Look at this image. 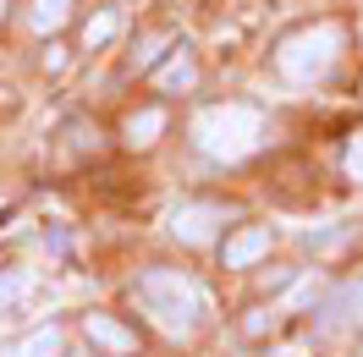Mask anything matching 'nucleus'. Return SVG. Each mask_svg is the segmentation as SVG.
Returning <instances> with one entry per match:
<instances>
[{
  "label": "nucleus",
  "instance_id": "18",
  "mask_svg": "<svg viewBox=\"0 0 363 357\" xmlns=\"http://www.w3.org/2000/svg\"><path fill=\"white\" fill-rule=\"evenodd\" d=\"M39 61H45V72H61V67H67V45H55V39H50Z\"/></svg>",
  "mask_w": 363,
  "mask_h": 357
},
{
  "label": "nucleus",
  "instance_id": "17",
  "mask_svg": "<svg viewBox=\"0 0 363 357\" xmlns=\"http://www.w3.org/2000/svg\"><path fill=\"white\" fill-rule=\"evenodd\" d=\"M264 330H275V308H253L248 319H242V335H253V341H259Z\"/></svg>",
  "mask_w": 363,
  "mask_h": 357
},
{
  "label": "nucleus",
  "instance_id": "12",
  "mask_svg": "<svg viewBox=\"0 0 363 357\" xmlns=\"http://www.w3.org/2000/svg\"><path fill=\"white\" fill-rule=\"evenodd\" d=\"M116 33H121V6H99L89 23H83V50H89V55H99V50L116 45Z\"/></svg>",
  "mask_w": 363,
  "mask_h": 357
},
{
  "label": "nucleus",
  "instance_id": "1",
  "mask_svg": "<svg viewBox=\"0 0 363 357\" xmlns=\"http://www.w3.org/2000/svg\"><path fill=\"white\" fill-rule=\"evenodd\" d=\"M133 302H138V313H143L155 330H165L171 341H187L209 313L204 286H199L187 269H165V264L143 269L133 280Z\"/></svg>",
  "mask_w": 363,
  "mask_h": 357
},
{
  "label": "nucleus",
  "instance_id": "16",
  "mask_svg": "<svg viewBox=\"0 0 363 357\" xmlns=\"http://www.w3.org/2000/svg\"><path fill=\"white\" fill-rule=\"evenodd\" d=\"M341 171H347V181H358V187H363V127L347 137V149H341Z\"/></svg>",
  "mask_w": 363,
  "mask_h": 357
},
{
  "label": "nucleus",
  "instance_id": "9",
  "mask_svg": "<svg viewBox=\"0 0 363 357\" xmlns=\"http://www.w3.org/2000/svg\"><path fill=\"white\" fill-rule=\"evenodd\" d=\"M160 132H165V105H138V110H127V121H121V143H127V149H155Z\"/></svg>",
  "mask_w": 363,
  "mask_h": 357
},
{
  "label": "nucleus",
  "instance_id": "5",
  "mask_svg": "<svg viewBox=\"0 0 363 357\" xmlns=\"http://www.w3.org/2000/svg\"><path fill=\"white\" fill-rule=\"evenodd\" d=\"M270 247H275V225L264 220H242V225H231L226 237H220V269H253V264H264L270 259Z\"/></svg>",
  "mask_w": 363,
  "mask_h": 357
},
{
  "label": "nucleus",
  "instance_id": "14",
  "mask_svg": "<svg viewBox=\"0 0 363 357\" xmlns=\"http://www.w3.org/2000/svg\"><path fill=\"white\" fill-rule=\"evenodd\" d=\"M171 45H177V28H149L143 39H138V50H133V72H149L160 67V55H171Z\"/></svg>",
  "mask_w": 363,
  "mask_h": 357
},
{
  "label": "nucleus",
  "instance_id": "13",
  "mask_svg": "<svg viewBox=\"0 0 363 357\" xmlns=\"http://www.w3.org/2000/svg\"><path fill=\"white\" fill-rule=\"evenodd\" d=\"M67 17H72V0H28V11H23V23L39 39H50L55 28H67Z\"/></svg>",
  "mask_w": 363,
  "mask_h": 357
},
{
  "label": "nucleus",
  "instance_id": "6",
  "mask_svg": "<svg viewBox=\"0 0 363 357\" xmlns=\"http://www.w3.org/2000/svg\"><path fill=\"white\" fill-rule=\"evenodd\" d=\"M314 330H319V335L363 330V269L352 275V280L330 286V297H325V302H319V313H314Z\"/></svg>",
  "mask_w": 363,
  "mask_h": 357
},
{
  "label": "nucleus",
  "instance_id": "19",
  "mask_svg": "<svg viewBox=\"0 0 363 357\" xmlns=\"http://www.w3.org/2000/svg\"><path fill=\"white\" fill-rule=\"evenodd\" d=\"M6 6H11V0H0V17H6Z\"/></svg>",
  "mask_w": 363,
  "mask_h": 357
},
{
  "label": "nucleus",
  "instance_id": "7",
  "mask_svg": "<svg viewBox=\"0 0 363 357\" xmlns=\"http://www.w3.org/2000/svg\"><path fill=\"white\" fill-rule=\"evenodd\" d=\"M149 83H155V94H165V99L193 94V89H199V50L187 45V39H177V45H171V55H165V67L149 72Z\"/></svg>",
  "mask_w": 363,
  "mask_h": 357
},
{
  "label": "nucleus",
  "instance_id": "11",
  "mask_svg": "<svg viewBox=\"0 0 363 357\" xmlns=\"http://www.w3.org/2000/svg\"><path fill=\"white\" fill-rule=\"evenodd\" d=\"M61 137H67V149L77 159L105 154V132H99V121H89V115H67V121H61Z\"/></svg>",
  "mask_w": 363,
  "mask_h": 357
},
{
  "label": "nucleus",
  "instance_id": "10",
  "mask_svg": "<svg viewBox=\"0 0 363 357\" xmlns=\"http://www.w3.org/2000/svg\"><path fill=\"white\" fill-rule=\"evenodd\" d=\"M0 357H67V330H61V324H39V330H28L23 341L0 346Z\"/></svg>",
  "mask_w": 363,
  "mask_h": 357
},
{
  "label": "nucleus",
  "instance_id": "4",
  "mask_svg": "<svg viewBox=\"0 0 363 357\" xmlns=\"http://www.w3.org/2000/svg\"><path fill=\"white\" fill-rule=\"evenodd\" d=\"M231 220H237V209L220 198H182L171 209V237L182 247H209L220 237V225H231Z\"/></svg>",
  "mask_w": 363,
  "mask_h": 357
},
{
  "label": "nucleus",
  "instance_id": "2",
  "mask_svg": "<svg viewBox=\"0 0 363 357\" xmlns=\"http://www.w3.org/2000/svg\"><path fill=\"white\" fill-rule=\"evenodd\" d=\"M193 149L215 165H242L248 154L264 149V110L248 99H220V105H199L187 121Z\"/></svg>",
  "mask_w": 363,
  "mask_h": 357
},
{
  "label": "nucleus",
  "instance_id": "3",
  "mask_svg": "<svg viewBox=\"0 0 363 357\" xmlns=\"http://www.w3.org/2000/svg\"><path fill=\"white\" fill-rule=\"evenodd\" d=\"M341 50H347V28L336 17H319V23H303L292 33H281L270 50V67L281 83L292 89H319L330 83V72L341 67Z\"/></svg>",
  "mask_w": 363,
  "mask_h": 357
},
{
  "label": "nucleus",
  "instance_id": "8",
  "mask_svg": "<svg viewBox=\"0 0 363 357\" xmlns=\"http://www.w3.org/2000/svg\"><path fill=\"white\" fill-rule=\"evenodd\" d=\"M83 335H89L94 357H138V330L121 324L116 313H83Z\"/></svg>",
  "mask_w": 363,
  "mask_h": 357
},
{
  "label": "nucleus",
  "instance_id": "15",
  "mask_svg": "<svg viewBox=\"0 0 363 357\" xmlns=\"http://www.w3.org/2000/svg\"><path fill=\"white\" fill-rule=\"evenodd\" d=\"M28 291H33V280H28L23 269H0V313H11L17 302H28Z\"/></svg>",
  "mask_w": 363,
  "mask_h": 357
}]
</instances>
